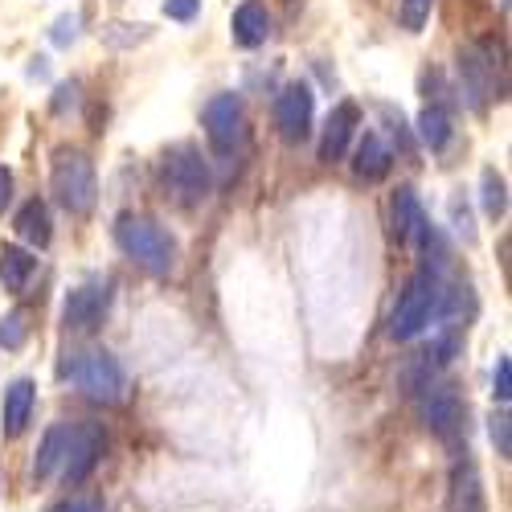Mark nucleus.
<instances>
[{
	"instance_id": "7",
	"label": "nucleus",
	"mask_w": 512,
	"mask_h": 512,
	"mask_svg": "<svg viewBox=\"0 0 512 512\" xmlns=\"http://www.w3.org/2000/svg\"><path fill=\"white\" fill-rule=\"evenodd\" d=\"M312 111H316V95L308 82H287V87L275 95V123L279 136L287 144H300L312 132Z\"/></svg>"
},
{
	"instance_id": "26",
	"label": "nucleus",
	"mask_w": 512,
	"mask_h": 512,
	"mask_svg": "<svg viewBox=\"0 0 512 512\" xmlns=\"http://www.w3.org/2000/svg\"><path fill=\"white\" fill-rule=\"evenodd\" d=\"M78 13H66V17H58L54 21V29H50V41H54V46H70V41L78 37Z\"/></svg>"
},
{
	"instance_id": "17",
	"label": "nucleus",
	"mask_w": 512,
	"mask_h": 512,
	"mask_svg": "<svg viewBox=\"0 0 512 512\" xmlns=\"http://www.w3.org/2000/svg\"><path fill=\"white\" fill-rule=\"evenodd\" d=\"M33 271H37V259H33L25 246H17V242L0 246V283H5L9 295H25Z\"/></svg>"
},
{
	"instance_id": "23",
	"label": "nucleus",
	"mask_w": 512,
	"mask_h": 512,
	"mask_svg": "<svg viewBox=\"0 0 512 512\" xmlns=\"http://www.w3.org/2000/svg\"><path fill=\"white\" fill-rule=\"evenodd\" d=\"M431 9H435V0H402V25L410 33H418L426 25V17H431Z\"/></svg>"
},
{
	"instance_id": "24",
	"label": "nucleus",
	"mask_w": 512,
	"mask_h": 512,
	"mask_svg": "<svg viewBox=\"0 0 512 512\" xmlns=\"http://www.w3.org/2000/svg\"><path fill=\"white\" fill-rule=\"evenodd\" d=\"M512 418L508 414H496L492 422H488V435H492V447H496V455H512V426H508Z\"/></svg>"
},
{
	"instance_id": "31",
	"label": "nucleus",
	"mask_w": 512,
	"mask_h": 512,
	"mask_svg": "<svg viewBox=\"0 0 512 512\" xmlns=\"http://www.w3.org/2000/svg\"><path fill=\"white\" fill-rule=\"evenodd\" d=\"M9 201H13V173L5 164H0V213L9 209Z\"/></svg>"
},
{
	"instance_id": "9",
	"label": "nucleus",
	"mask_w": 512,
	"mask_h": 512,
	"mask_svg": "<svg viewBox=\"0 0 512 512\" xmlns=\"http://www.w3.org/2000/svg\"><path fill=\"white\" fill-rule=\"evenodd\" d=\"M459 74H463V95L472 111H488L496 99V62L488 58V46H467L459 54Z\"/></svg>"
},
{
	"instance_id": "29",
	"label": "nucleus",
	"mask_w": 512,
	"mask_h": 512,
	"mask_svg": "<svg viewBox=\"0 0 512 512\" xmlns=\"http://www.w3.org/2000/svg\"><path fill=\"white\" fill-rule=\"evenodd\" d=\"M54 512H103V504L95 496H70L66 504H58Z\"/></svg>"
},
{
	"instance_id": "20",
	"label": "nucleus",
	"mask_w": 512,
	"mask_h": 512,
	"mask_svg": "<svg viewBox=\"0 0 512 512\" xmlns=\"http://www.w3.org/2000/svg\"><path fill=\"white\" fill-rule=\"evenodd\" d=\"M455 508L459 512H480V484H476L472 463H463L455 472Z\"/></svg>"
},
{
	"instance_id": "10",
	"label": "nucleus",
	"mask_w": 512,
	"mask_h": 512,
	"mask_svg": "<svg viewBox=\"0 0 512 512\" xmlns=\"http://www.w3.org/2000/svg\"><path fill=\"white\" fill-rule=\"evenodd\" d=\"M103 455V435L95 426H70V443H66V455H62V480L66 488H78L95 472V463Z\"/></svg>"
},
{
	"instance_id": "32",
	"label": "nucleus",
	"mask_w": 512,
	"mask_h": 512,
	"mask_svg": "<svg viewBox=\"0 0 512 512\" xmlns=\"http://www.w3.org/2000/svg\"><path fill=\"white\" fill-rule=\"evenodd\" d=\"M500 5H504V9H508V0H500Z\"/></svg>"
},
{
	"instance_id": "22",
	"label": "nucleus",
	"mask_w": 512,
	"mask_h": 512,
	"mask_svg": "<svg viewBox=\"0 0 512 512\" xmlns=\"http://www.w3.org/2000/svg\"><path fill=\"white\" fill-rule=\"evenodd\" d=\"M29 340V324H25V312H9L0 316V345H5L9 353H17L21 345Z\"/></svg>"
},
{
	"instance_id": "27",
	"label": "nucleus",
	"mask_w": 512,
	"mask_h": 512,
	"mask_svg": "<svg viewBox=\"0 0 512 512\" xmlns=\"http://www.w3.org/2000/svg\"><path fill=\"white\" fill-rule=\"evenodd\" d=\"M451 222H455V230L472 242L476 238V230H472V213H467V205L459 201V197H451Z\"/></svg>"
},
{
	"instance_id": "21",
	"label": "nucleus",
	"mask_w": 512,
	"mask_h": 512,
	"mask_svg": "<svg viewBox=\"0 0 512 512\" xmlns=\"http://www.w3.org/2000/svg\"><path fill=\"white\" fill-rule=\"evenodd\" d=\"M480 189H484V213L496 222L504 218V209H508V193H504V177L496 173V168H484V177H480Z\"/></svg>"
},
{
	"instance_id": "25",
	"label": "nucleus",
	"mask_w": 512,
	"mask_h": 512,
	"mask_svg": "<svg viewBox=\"0 0 512 512\" xmlns=\"http://www.w3.org/2000/svg\"><path fill=\"white\" fill-rule=\"evenodd\" d=\"M492 394H496V402H508V398H512V361H508V357H500V361H496V373H492Z\"/></svg>"
},
{
	"instance_id": "3",
	"label": "nucleus",
	"mask_w": 512,
	"mask_h": 512,
	"mask_svg": "<svg viewBox=\"0 0 512 512\" xmlns=\"http://www.w3.org/2000/svg\"><path fill=\"white\" fill-rule=\"evenodd\" d=\"M439 308H443V279H439V271L422 267V271L406 283L402 300H398V308H394V316H390V336H394V340H414L426 324L435 320Z\"/></svg>"
},
{
	"instance_id": "11",
	"label": "nucleus",
	"mask_w": 512,
	"mask_h": 512,
	"mask_svg": "<svg viewBox=\"0 0 512 512\" xmlns=\"http://www.w3.org/2000/svg\"><path fill=\"white\" fill-rule=\"evenodd\" d=\"M422 422L426 431L439 435V439H459L463 431V402L451 386H426V398H422Z\"/></svg>"
},
{
	"instance_id": "16",
	"label": "nucleus",
	"mask_w": 512,
	"mask_h": 512,
	"mask_svg": "<svg viewBox=\"0 0 512 512\" xmlns=\"http://www.w3.org/2000/svg\"><path fill=\"white\" fill-rule=\"evenodd\" d=\"M390 164H394V152L386 148V140H381L377 132H365L361 144H357V156H353V173L361 181H381L390 173Z\"/></svg>"
},
{
	"instance_id": "1",
	"label": "nucleus",
	"mask_w": 512,
	"mask_h": 512,
	"mask_svg": "<svg viewBox=\"0 0 512 512\" xmlns=\"http://www.w3.org/2000/svg\"><path fill=\"white\" fill-rule=\"evenodd\" d=\"M115 242L132 263H140L148 275L164 279L177 271V242L168 238V230H160L152 218H140V213H123L115 222Z\"/></svg>"
},
{
	"instance_id": "2",
	"label": "nucleus",
	"mask_w": 512,
	"mask_h": 512,
	"mask_svg": "<svg viewBox=\"0 0 512 512\" xmlns=\"http://www.w3.org/2000/svg\"><path fill=\"white\" fill-rule=\"evenodd\" d=\"M50 185L58 193V205L74 218H87V213L99 205V177H95V164L91 156L58 148L54 152V168H50Z\"/></svg>"
},
{
	"instance_id": "12",
	"label": "nucleus",
	"mask_w": 512,
	"mask_h": 512,
	"mask_svg": "<svg viewBox=\"0 0 512 512\" xmlns=\"http://www.w3.org/2000/svg\"><path fill=\"white\" fill-rule=\"evenodd\" d=\"M357 123H361V107H357L353 99L336 103V107L328 111L324 136H320V160H324V164H336L340 156L349 152V140H353V132H357Z\"/></svg>"
},
{
	"instance_id": "19",
	"label": "nucleus",
	"mask_w": 512,
	"mask_h": 512,
	"mask_svg": "<svg viewBox=\"0 0 512 512\" xmlns=\"http://www.w3.org/2000/svg\"><path fill=\"white\" fill-rule=\"evenodd\" d=\"M418 136H422V144L431 152L447 148V140H451V115H447V107H426L418 115Z\"/></svg>"
},
{
	"instance_id": "14",
	"label": "nucleus",
	"mask_w": 512,
	"mask_h": 512,
	"mask_svg": "<svg viewBox=\"0 0 512 512\" xmlns=\"http://www.w3.org/2000/svg\"><path fill=\"white\" fill-rule=\"evenodd\" d=\"M33 402H37V386H33L29 377H17L13 386L5 390V406H0V418H5V435H9V439H17L25 426H29Z\"/></svg>"
},
{
	"instance_id": "13",
	"label": "nucleus",
	"mask_w": 512,
	"mask_h": 512,
	"mask_svg": "<svg viewBox=\"0 0 512 512\" xmlns=\"http://www.w3.org/2000/svg\"><path fill=\"white\" fill-rule=\"evenodd\" d=\"M230 33L242 50H254V46H263L267 33H271V13L263 0H242V5L234 9V21H230Z\"/></svg>"
},
{
	"instance_id": "8",
	"label": "nucleus",
	"mask_w": 512,
	"mask_h": 512,
	"mask_svg": "<svg viewBox=\"0 0 512 512\" xmlns=\"http://www.w3.org/2000/svg\"><path fill=\"white\" fill-rule=\"evenodd\" d=\"M246 132V115L238 95H213L205 103V136L218 152H234Z\"/></svg>"
},
{
	"instance_id": "6",
	"label": "nucleus",
	"mask_w": 512,
	"mask_h": 512,
	"mask_svg": "<svg viewBox=\"0 0 512 512\" xmlns=\"http://www.w3.org/2000/svg\"><path fill=\"white\" fill-rule=\"evenodd\" d=\"M111 308V279H87L82 287H74L66 295V308H62V324L70 332H95L103 324Z\"/></svg>"
},
{
	"instance_id": "4",
	"label": "nucleus",
	"mask_w": 512,
	"mask_h": 512,
	"mask_svg": "<svg viewBox=\"0 0 512 512\" xmlns=\"http://www.w3.org/2000/svg\"><path fill=\"white\" fill-rule=\"evenodd\" d=\"M160 181H164V193H173V201L189 205V209L201 205L213 189L209 164L193 144H173L160 156Z\"/></svg>"
},
{
	"instance_id": "5",
	"label": "nucleus",
	"mask_w": 512,
	"mask_h": 512,
	"mask_svg": "<svg viewBox=\"0 0 512 512\" xmlns=\"http://www.w3.org/2000/svg\"><path fill=\"white\" fill-rule=\"evenodd\" d=\"M70 377H74V386L87 394L91 402H99V406H119V402L127 398L123 365H119L107 349L82 353L78 361H70Z\"/></svg>"
},
{
	"instance_id": "28",
	"label": "nucleus",
	"mask_w": 512,
	"mask_h": 512,
	"mask_svg": "<svg viewBox=\"0 0 512 512\" xmlns=\"http://www.w3.org/2000/svg\"><path fill=\"white\" fill-rule=\"evenodd\" d=\"M201 9V0H164V13L173 21H193Z\"/></svg>"
},
{
	"instance_id": "18",
	"label": "nucleus",
	"mask_w": 512,
	"mask_h": 512,
	"mask_svg": "<svg viewBox=\"0 0 512 512\" xmlns=\"http://www.w3.org/2000/svg\"><path fill=\"white\" fill-rule=\"evenodd\" d=\"M66 443H70V426H54V431H46V439H41V447H37V459H33V480L54 476V467L66 455Z\"/></svg>"
},
{
	"instance_id": "30",
	"label": "nucleus",
	"mask_w": 512,
	"mask_h": 512,
	"mask_svg": "<svg viewBox=\"0 0 512 512\" xmlns=\"http://www.w3.org/2000/svg\"><path fill=\"white\" fill-rule=\"evenodd\" d=\"M78 103V82H62L58 87V99H54V111H66Z\"/></svg>"
},
{
	"instance_id": "15",
	"label": "nucleus",
	"mask_w": 512,
	"mask_h": 512,
	"mask_svg": "<svg viewBox=\"0 0 512 512\" xmlns=\"http://www.w3.org/2000/svg\"><path fill=\"white\" fill-rule=\"evenodd\" d=\"M13 230H17V238L21 242H29V246H50V238H54V222H50V205L41 201V197H33V201H25L21 209H17V222H13Z\"/></svg>"
}]
</instances>
